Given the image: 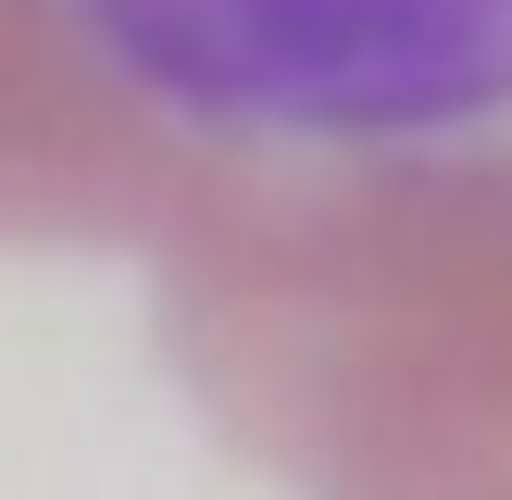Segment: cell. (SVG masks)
Segmentation results:
<instances>
[{
    "label": "cell",
    "mask_w": 512,
    "mask_h": 500,
    "mask_svg": "<svg viewBox=\"0 0 512 500\" xmlns=\"http://www.w3.org/2000/svg\"><path fill=\"white\" fill-rule=\"evenodd\" d=\"M113 113L288 188H512V0H38Z\"/></svg>",
    "instance_id": "6da1fadb"
}]
</instances>
